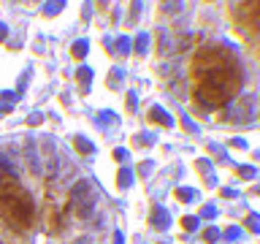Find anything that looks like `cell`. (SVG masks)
I'll use <instances>...</instances> for the list:
<instances>
[{
    "mask_svg": "<svg viewBox=\"0 0 260 244\" xmlns=\"http://www.w3.org/2000/svg\"><path fill=\"white\" fill-rule=\"evenodd\" d=\"M231 93H228L225 87L219 84H211L206 79H195V101L201 106H206V109H219V106H225L231 101Z\"/></svg>",
    "mask_w": 260,
    "mask_h": 244,
    "instance_id": "obj_5",
    "label": "cell"
},
{
    "mask_svg": "<svg viewBox=\"0 0 260 244\" xmlns=\"http://www.w3.org/2000/svg\"><path fill=\"white\" fill-rule=\"evenodd\" d=\"M149 117H152L154 122H160V125H166V128L174 125V119H171L168 114H166V109H160V106H152V109H149Z\"/></svg>",
    "mask_w": 260,
    "mask_h": 244,
    "instance_id": "obj_11",
    "label": "cell"
},
{
    "mask_svg": "<svg viewBox=\"0 0 260 244\" xmlns=\"http://www.w3.org/2000/svg\"><path fill=\"white\" fill-rule=\"evenodd\" d=\"M89 52V44H87V38H79V41H73V46H71V54L76 57V60H81V57H87Z\"/></svg>",
    "mask_w": 260,
    "mask_h": 244,
    "instance_id": "obj_12",
    "label": "cell"
},
{
    "mask_svg": "<svg viewBox=\"0 0 260 244\" xmlns=\"http://www.w3.org/2000/svg\"><path fill=\"white\" fill-rule=\"evenodd\" d=\"M231 19L244 30H260V0H231Z\"/></svg>",
    "mask_w": 260,
    "mask_h": 244,
    "instance_id": "obj_4",
    "label": "cell"
},
{
    "mask_svg": "<svg viewBox=\"0 0 260 244\" xmlns=\"http://www.w3.org/2000/svg\"><path fill=\"white\" fill-rule=\"evenodd\" d=\"M0 217L11 231H27L36 220V203L14 171H0Z\"/></svg>",
    "mask_w": 260,
    "mask_h": 244,
    "instance_id": "obj_1",
    "label": "cell"
},
{
    "mask_svg": "<svg viewBox=\"0 0 260 244\" xmlns=\"http://www.w3.org/2000/svg\"><path fill=\"white\" fill-rule=\"evenodd\" d=\"M41 146H44V174L52 179L57 174V163H60V158H57V149H54V141L52 138H44L41 141Z\"/></svg>",
    "mask_w": 260,
    "mask_h": 244,
    "instance_id": "obj_6",
    "label": "cell"
},
{
    "mask_svg": "<svg viewBox=\"0 0 260 244\" xmlns=\"http://www.w3.org/2000/svg\"><path fill=\"white\" fill-rule=\"evenodd\" d=\"M127 109H136V95H133V93L127 95Z\"/></svg>",
    "mask_w": 260,
    "mask_h": 244,
    "instance_id": "obj_27",
    "label": "cell"
},
{
    "mask_svg": "<svg viewBox=\"0 0 260 244\" xmlns=\"http://www.w3.org/2000/svg\"><path fill=\"white\" fill-rule=\"evenodd\" d=\"M8 111H11V106H8V103H6V106H0V117H6Z\"/></svg>",
    "mask_w": 260,
    "mask_h": 244,
    "instance_id": "obj_30",
    "label": "cell"
},
{
    "mask_svg": "<svg viewBox=\"0 0 260 244\" xmlns=\"http://www.w3.org/2000/svg\"><path fill=\"white\" fill-rule=\"evenodd\" d=\"M24 155H27V166H30V171H32V174H41L38 155H36V144H32V141H27V144H24Z\"/></svg>",
    "mask_w": 260,
    "mask_h": 244,
    "instance_id": "obj_9",
    "label": "cell"
},
{
    "mask_svg": "<svg viewBox=\"0 0 260 244\" xmlns=\"http://www.w3.org/2000/svg\"><path fill=\"white\" fill-rule=\"evenodd\" d=\"M76 149L81 152V155H92L95 152V146H92V141H87V138H76Z\"/></svg>",
    "mask_w": 260,
    "mask_h": 244,
    "instance_id": "obj_16",
    "label": "cell"
},
{
    "mask_svg": "<svg viewBox=\"0 0 260 244\" xmlns=\"http://www.w3.org/2000/svg\"><path fill=\"white\" fill-rule=\"evenodd\" d=\"M76 79H79V84L89 87V81H92V68H89V65H81V68H76Z\"/></svg>",
    "mask_w": 260,
    "mask_h": 244,
    "instance_id": "obj_14",
    "label": "cell"
},
{
    "mask_svg": "<svg viewBox=\"0 0 260 244\" xmlns=\"http://www.w3.org/2000/svg\"><path fill=\"white\" fill-rule=\"evenodd\" d=\"M130 182H133V171L122 168V171H119V187H127Z\"/></svg>",
    "mask_w": 260,
    "mask_h": 244,
    "instance_id": "obj_18",
    "label": "cell"
},
{
    "mask_svg": "<svg viewBox=\"0 0 260 244\" xmlns=\"http://www.w3.org/2000/svg\"><path fill=\"white\" fill-rule=\"evenodd\" d=\"M152 223H154V228H157V231H166V228H168V211L162 209V206H154Z\"/></svg>",
    "mask_w": 260,
    "mask_h": 244,
    "instance_id": "obj_10",
    "label": "cell"
},
{
    "mask_svg": "<svg viewBox=\"0 0 260 244\" xmlns=\"http://www.w3.org/2000/svg\"><path fill=\"white\" fill-rule=\"evenodd\" d=\"M203 236H206V239H209V241H214V239H217V231H214V228H209V231H206V233H203Z\"/></svg>",
    "mask_w": 260,
    "mask_h": 244,
    "instance_id": "obj_25",
    "label": "cell"
},
{
    "mask_svg": "<svg viewBox=\"0 0 260 244\" xmlns=\"http://www.w3.org/2000/svg\"><path fill=\"white\" fill-rule=\"evenodd\" d=\"M241 60L236 57V52L225 44H206L201 49H195L192 60H190V71H192V79L203 76V73H211V71H219V68H228V65H239Z\"/></svg>",
    "mask_w": 260,
    "mask_h": 244,
    "instance_id": "obj_2",
    "label": "cell"
},
{
    "mask_svg": "<svg viewBox=\"0 0 260 244\" xmlns=\"http://www.w3.org/2000/svg\"><path fill=\"white\" fill-rule=\"evenodd\" d=\"M249 228H252V231H257V228H260V220H257V217H249Z\"/></svg>",
    "mask_w": 260,
    "mask_h": 244,
    "instance_id": "obj_26",
    "label": "cell"
},
{
    "mask_svg": "<svg viewBox=\"0 0 260 244\" xmlns=\"http://www.w3.org/2000/svg\"><path fill=\"white\" fill-rule=\"evenodd\" d=\"M44 223H46V231H49V233H57V231H60V228L65 225V211H60V209L54 206V203H49Z\"/></svg>",
    "mask_w": 260,
    "mask_h": 244,
    "instance_id": "obj_7",
    "label": "cell"
},
{
    "mask_svg": "<svg viewBox=\"0 0 260 244\" xmlns=\"http://www.w3.org/2000/svg\"><path fill=\"white\" fill-rule=\"evenodd\" d=\"M252 103H255V98H252V95H241L239 103H236V109H233V119L247 122L252 117Z\"/></svg>",
    "mask_w": 260,
    "mask_h": 244,
    "instance_id": "obj_8",
    "label": "cell"
},
{
    "mask_svg": "<svg viewBox=\"0 0 260 244\" xmlns=\"http://www.w3.org/2000/svg\"><path fill=\"white\" fill-rule=\"evenodd\" d=\"M192 195H195L192 190H179V198H192Z\"/></svg>",
    "mask_w": 260,
    "mask_h": 244,
    "instance_id": "obj_29",
    "label": "cell"
},
{
    "mask_svg": "<svg viewBox=\"0 0 260 244\" xmlns=\"http://www.w3.org/2000/svg\"><path fill=\"white\" fill-rule=\"evenodd\" d=\"M114 158H117V160H125L127 152H125V149H117V152H114Z\"/></svg>",
    "mask_w": 260,
    "mask_h": 244,
    "instance_id": "obj_28",
    "label": "cell"
},
{
    "mask_svg": "<svg viewBox=\"0 0 260 244\" xmlns=\"http://www.w3.org/2000/svg\"><path fill=\"white\" fill-rule=\"evenodd\" d=\"M119 79H122V68H114V73H111V81H109V84H111V87H117V84H119Z\"/></svg>",
    "mask_w": 260,
    "mask_h": 244,
    "instance_id": "obj_21",
    "label": "cell"
},
{
    "mask_svg": "<svg viewBox=\"0 0 260 244\" xmlns=\"http://www.w3.org/2000/svg\"><path fill=\"white\" fill-rule=\"evenodd\" d=\"M8 38V27H6V24L3 22H0V44H3V41Z\"/></svg>",
    "mask_w": 260,
    "mask_h": 244,
    "instance_id": "obj_23",
    "label": "cell"
},
{
    "mask_svg": "<svg viewBox=\"0 0 260 244\" xmlns=\"http://www.w3.org/2000/svg\"><path fill=\"white\" fill-rule=\"evenodd\" d=\"M73 244H92V241H89L87 236H81V239H76V241H73Z\"/></svg>",
    "mask_w": 260,
    "mask_h": 244,
    "instance_id": "obj_31",
    "label": "cell"
},
{
    "mask_svg": "<svg viewBox=\"0 0 260 244\" xmlns=\"http://www.w3.org/2000/svg\"><path fill=\"white\" fill-rule=\"evenodd\" d=\"M62 6H65V0H46V6H44V16H57L62 11Z\"/></svg>",
    "mask_w": 260,
    "mask_h": 244,
    "instance_id": "obj_13",
    "label": "cell"
},
{
    "mask_svg": "<svg viewBox=\"0 0 260 244\" xmlns=\"http://www.w3.org/2000/svg\"><path fill=\"white\" fill-rule=\"evenodd\" d=\"M127 46H130V38H127V36L117 38V52H119V54H127V52H130Z\"/></svg>",
    "mask_w": 260,
    "mask_h": 244,
    "instance_id": "obj_20",
    "label": "cell"
},
{
    "mask_svg": "<svg viewBox=\"0 0 260 244\" xmlns=\"http://www.w3.org/2000/svg\"><path fill=\"white\" fill-rule=\"evenodd\" d=\"M146 46H149V36H146V33H141V36L136 38V54H144Z\"/></svg>",
    "mask_w": 260,
    "mask_h": 244,
    "instance_id": "obj_17",
    "label": "cell"
},
{
    "mask_svg": "<svg viewBox=\"0 0 260 244\" xmlns=\"http://www.w3.org/2000/svg\"><path fill=\"white\" fill-rule=\"evenodd\" d=\"M171 95H176V98H184L187 93H184V81H174V84H171Z\"/></svg>",
    "mask_w": 260,
    "mask_h": 244,
    "instance_id": "obj_19",
    "label": "cell"
},
{
    "mask_svg": "<svg viewBox=\"0 0 260 244\" xmlns=\"http://www.w3.org/2000/svg\"><path fill=\"white\" fill-rule=\"evenodd\" d=\"M95 201H98V193H95L92 182H87V179H79L68 193V206L73 209V215L81 217V220H87L95 211Z\"/></svg>",
    "mask_w": 260,
    "mask_h": 244,
    "instance_id": "obj_3",
    "label": "cell"
},
{
    "mask_svg": "<svg viewBox=\"0 0 260 244\" xmlns=\"http://www.w3.org/2000/svg\"><path fill=\"white\" fill-rule=\"evenodd\" d=\"M162 14H182V0H162Z\"/></svg>",
    "mask_w": 260,
    "mask_h": 244,
    "instance_id": "obj_15",
    "label": "cell"
},
{
    "mask_svg": "<svg viewBox=\"0 0 260 244\" xmlns=\"http://www.w3.org/2000/svg\"><path fill=\"white\" fill-rule=\"evenodd\" d=\"M182 223H184V228H187V231H192V228L198 225V220H195V217H184Z\"/></svg>",
    "mask_w": 260,
    "mask_h": 244,
    "instance_id": "obj_22",
    "label": "cell"
},
{
    "mask_svg": "<svg viewBox=\"0 0 260 244\" xmlns=\"http://www.w3.org/2000/svg\"><path fill=\"white\" fill-rule=\"evenodd\" d=\"M138 3H141V0H133V14H130V22H136V16H138Z\"/></svg>",
    "mask_w": 260,
    "mask_h": 244,
    "instance_id": "obj_24",
    "label": "cell"
}]
</instances>
